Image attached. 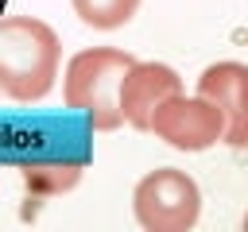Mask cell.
<instances>
[{
    "label": "cell",
    "instance_id": "6da1fadb",
    "mask_svg": "<svg viewBox=\"0 0 248 232\" xmlns=\"http://www.w3.org/2000/svg\"><path fill=\"white\" fill-rule=\"evenodd\" d=\"M58 35L35 15H4L0 19V93L35 104L54 89L58 77Z\"/></svg>",
    "mask_w": 248,
    "mask_h": 232
},
{
    "label": "cell",
    "instance_id": "7a4b0ae2",
    "mask_svg": "<svg viewBox=\"0 0 248 232\" xmlns=\"http://www.w3.org/2000/svg\"><path fill=\"white\" fill-rule=\"evenodd\" d=\"M136 58L128 50L116 46H93V50H78L66 66V81H62V97L70 108L85 112V120L97 131H112L124 124L120 116V81L128 73Z\"/></svg>",
    "mask_w": 248,
    "mask_h": 232
},
{
    "label": "cell",
    "instance_id": "3957f363",
    "mask_svg": "<svg viewBox=\"0 0 248 232\" xmlns=\"http://www.w3.org/2000/svg\"><path fill=\"white\" fill-rule=\"evenodd\" d=\"M132 213L147 232H186L202 217V189L186 170L159 166L140 178L132 193Z\"/></svg>",
    "mask_w": 248,
    "mask_h": 232
},
{
    "label": "cell",
    "instance_id": "277c9868",
    "mask_svg": "<svg viewBox=\"0 0 248 232\" xmlns=\"http://www.w3.org/2000/svg\"><path fill=\"white\" fill-rule=\"evenodd\" d=\"M147 131H155L174 151H205V147H213L225 135V116L205 97H182V93H174V97H167L155 108Z\"/></svg>",
    "mask_w": 248,
    "mask_h": 232
},
{
    "label": "cell",
    "instance_id": "5b68a950",
    "mask_svg": "<svg viewBox=\"0 0 248 232\" xmlns=\"http://www.w3.org/2000/svg\"><path fill=\"white\" fill-rule=\"evenodd\" d=\"M198 97L213 101L225 116V143L248 147V66L240 62H213L198 77Z\"/></svg>",
    "mask_w": 248,
    "mask_h": 232
},
{
    "label": "cell",
    "instance_id": "8992f818",
    "mask_svg": "<svg viewBox=\"0 0 248 232\" xmlns=\"http://www.w3.org/2000/svg\"><path fill=\"white\" fill-rule=\"evenodd\" d=\"M174 93H182V77L170 66H163V62H132L124 81H120V116L132 128L147 131L155 108Z\"/></svg>",
    "mask_w": 248,
    "mask_h": 232
},
{
    "label": "cell",
    "instance_id": "52a82bcc",
    "mask_svg": "<svg viewBox=\"0 0 248 232\" xmlns=\"http://www.w3.org/2000/svg\"><path fill=\"white\" fill-rule=\"evenodd\" d=\"M19 174H23L27 197H54V193H66L81 182L78 162H39V166H23Z\"/></svg>",
    "mask_w": 248,
    "mask_h": 232
},
{
    "label": "cell",
    "instance_id": "ba28073f",
    "mask_svg": "<svg viewBox=\"0 0 248 232\" xmlns=\"http://www.w3.org/2000/svg\"><path fill=\"white\" fill-rule=\"evenodd\" d=\"M70 4H74V15L97 31H116L140 12V0H70Z\"/></svg>",
    "mask_w": 248,
    "mask_h": 232
},
{
    "label": "cell",
    "instance_id": "9c48e42d",
    "mask_svg": "<svg viewBox=\"0 0 248 232\" xmlns=\"http://www.w3.org/2000/svg\"><path fill=\"white\" fill-rule=\"evenodd\" d=\"M244 228H248V213H244Z\"/></svg>",
    "mask_w": 248,
    "mask_h": 232
}]
</instances>
